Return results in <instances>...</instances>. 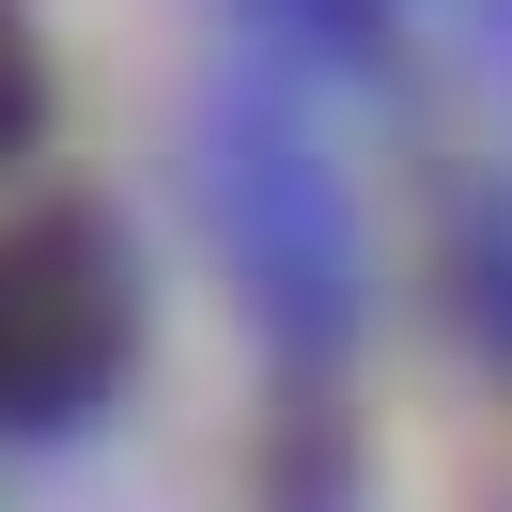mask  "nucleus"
<instances>
[{"label": "nucleus", "instance_id": "1", "mask_svg": "<svg viewBox=\"0 0 512 512\" xmlns=\"http://www.w3.org/2000/svg\"><path fill=\"white\" fill-rule=\"evenodd\" d=\"M125 373V280L94 218H16L0 233V419H78Z\"/></svg>", "mask_w": 512, "mask_h": 512}, {"label": "nucleus", "instance_id": "2", "mask_svg": "<svg viewBox=\"0 0 512 512\" xmlns=\"http://www.w3.org/2000/svg\"><path fill=\"white\" fill-rule=\"evenodd\" d=\"M47 125V63H32V32H16V0H0V156Z\"/></svg>", "mask_w": 512, "mask_h": 512}]
</instances>
